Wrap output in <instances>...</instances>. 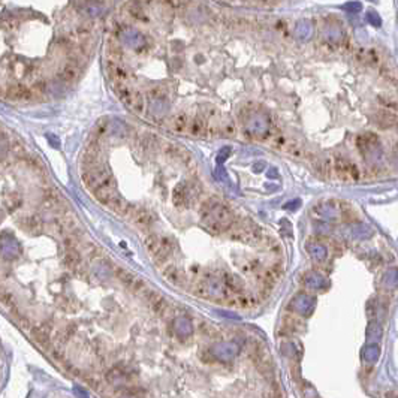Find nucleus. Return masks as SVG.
Segmentation results:
<instances>
[{"label":"nucleus","instance_id":"nucleus-1","mask_svg":"<svg viewBox=\"0 0 398 398\" xmlns=\"http://www.w3.org/2000/svg\"><path fill=\"white\" fill-rule=\"evenodd\" d=\"M201 219L207 227H210V229L216 232L229 229L234 222V216L229 207H226L214 199H208L207 202H204L201 210Z\"/></svg>","mask_w":398,"mask_h":398},{"label":"nucleus","instance_id":"nucleus-2","mask_svg":"<svg viewBox=\"0 0 398 398\" xmlns=\"http://www.w3.org/2000/svg\"><path fill=\"white\" fill-rule=\"evenodd\" d=\"M20 253H21L20 242L15 240L14 235L8 232H3L0 235V256H3L5 259H11L17 258Z\"/></svg>","mask_w":398,"mask_h":398},{"label":"nucleus","instance_id":"nucleus-3","mask_svg":"<svg viewBox=\"0 0 398 398\" xmlns=\"http://www.w3.org/2000/svg\"><path fill=\"white\" fill-rule=\"evenodd\" d=\"M129 217L132 219L135 225H138L141 229H147L151 225H153V216H151L147 210H142V208H137L132 207L129 208Z\"/></svg>","mask_w":398,"mask_h":398},{"label":"nucleus","instance_id":"nucleus-4","mask_svg":"<svg viewBox=\"0 0 398 398\" xmlns=\"http://www.w3.org/2000/svg\"><path fill=\"white\" fill-rule=\"evenodd\" d=\"M78 73H80V68L78 66H75V65L66 62V65L59 70V73H57V78H59L63 84H66V83H72V81L77 80Z\"/></svg>","mask_w":398,"mask_h":398},{"label":"nucleus","instance_id":"nucleus-5","mask_svg":"<svg viewBox=\"0 0 398 398\" xmlns=\"http://www.w3.org/2000/svg\"><path fill=\"white\" fill-rule=\"evenodd\" d=\"M295 37L299 41H309L311 35H313V24L309 20H301L296 23L295 26V32H294Z\"/></svg>","mask_w":398,"mask_h":398},{"label":"nucleus","instance_id":"nucleus-6","mask_svg":"<svg viewBox=\"0 0 398 398\" xmlns=\"http://www.w3.org/2000/svg\"><path fill=\"white\" fill-rule=\"evenodd\" d=\"M327 39L331 41V42H340L341 37H343V30H341V26L340 23H334V24H329L327 27Z\"/></svg>","mask_w":398,"mask_h":398},{"label":"nucleus","instance_id":"nucleus-7","mask_svg":"<svg viewBox=\"0 0 398 398\" xmlns=\"http://www.w3.org/2000/svg\"><path fill=\"white\" fill-rule=\"evenodd\" d=\"M165 277H166L171 283H175V284H180L181 281H184V274H183L178 268L173 267V265H171V267H168V268L165 270Z\"/></svg>","mask_w":398,"mask_h":398},{"label":"nucleus","instance_id":"nucleus-8","mask_svg":"<svg viewBox=\"0 0 398 398\" xmlns=\"http://www.w3.org/2000/svg\"><path fill=\"white\" fill-rule=\"evenodd\" d=\"M189 124H190V121H189L187 116H184V114H180V116H177L173 120V124H171V127H173L175 132H184L186 129H189Z\"/></svg>","mask_w":398,"mask_h":398},{"label":"nucleus","instance_id":"nucleus-9","mask_svg":"<svg viewBox=\"0 0 398 398\" xmlns=\"http://www.w3.org/2000/svg\"><path fill=\"white\" fill-rule=\"evenodd\" d=\"M367 21H368L370 24H373V26L379 27V26L382 24V18H381V15H379L376 11L370 9V11L367 12Z\"/></svg>","mask_w":398,"mask_h":398},{"label":"nucleus","instance_id":"nucleus-10","mask_svg":"<svg viewBox=\"0 0 398 398\" xmlns=\"http://www.w3.org/2000/svg\"><path fill=\"white\" fill-rule=\"evenodd\" d=\"M343 8H345L349 14H358V12H361L363 5L359 3V2H350V3H346Z\"/></svg>","mask_w":398,"mask_h":398},{"label":"nucleus","instance_id":"nucleus-11","mask_svg":"<svg viewBox=\"0 0 398 398\" xmlns=\"http://www.w3.org/2000/svg\"><path fill=\"white\" fill-rule=\"evenodd\" d=\"M0 99H5V87L0 86Z\"/></svg>","mask_w":398,"mask_h":398},{"label":"nucleus","instance_id":"nucleus-12","mask_svg":"<svg viewBox=\"0 0 398 398\" xmlns=\"http://www.w3.org/2000/svg\"><path fill=\"white\" fill-rule=\"evenodd\" d=\"M370 2H377V0H370Z\"/></svg>","mask_w":398,"mask_h":398}]
</instances>
